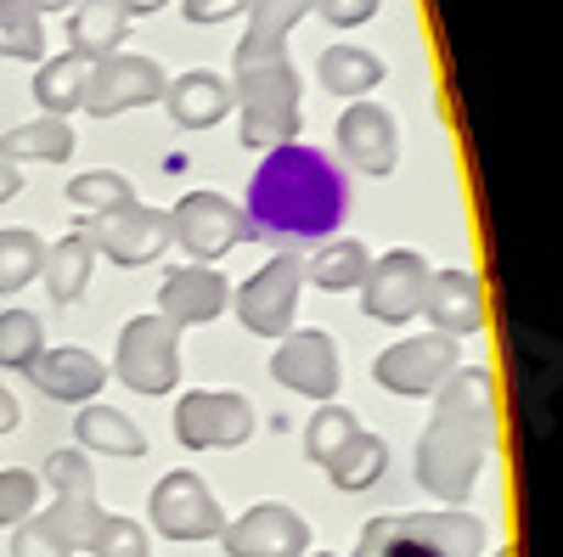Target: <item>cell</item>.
Here are the masks:
<instances>
[{
  "instance_id": "6da1fadb",
  "label": "cell",
  "mask_w": 563,
  "mask_h": 557,
  "mask_svg": "<svg viewBox=\"0 0 563 557\" xmlns=\"http://www.w3.org/2000/svg\"><path fill=\"white\" fill-rule=\"evenodd\" d=\"M496 450V371L456 366L434 389V416L417 439V484L445 506L467 501Z\"/></svg>"
},
{
  "instance_id": "7a4b0ae2",
  "label": "cell",
  "mask_w": 563,
  "mask_h": 557,
  "mask_svg": "<svg viewBox=\"0 0 563 557\" xmlns=\"http://www.w3.org/2000/svg\"><path fill=\"white\" fill-rule=\"evenodd\" d=\"M243 214L254 237H282V243L327 237L350 214V186L321 147L288 142V147H271L265 164L254 169Z\"/></svg>"
},
{
  "instance_id": "3957f363",
  "label": "cell",
  "mask_w": 563,
  "mask_h": 557,
  "mask_svg": "<svg viewBox=\"0 0 563 557\" xmlns=\"http://www.w3.org/2000/svg\"><path fill=\"white\" fill-rule=\"evenodd\" d=\"M231 97L243 108V147H288L305 130V108H299V74L282 57H243L238 52V74H231Z\"/></svg>"
},
{
  "instance_id": "277c9868",
  "label": "cell",
  "mask_w": 563,
  "mask_h": 557,
  "mask_svg": "<svg viewBox=\"0 0 563 557\" xmlns=\"http://www.w3.org/2000/svg\"><path fill=\"white\" fill-rule=\"evenodd\" d=\"M113 371L135 394H169L180 383V327H169L158 310L130 315L119 333V349H113Z\"/></svg>"
},
{
  "instance_id": "5b68a950",
  "label": "cell",
  "mask_w": 563,
  "mask_h": 557,
  "mask_svg": "<svg viewBox=\"0 0 563 557\" xmlns=\"http://www.w3.org/2000/svg\"><path fill=\"white\" fill-rule=\"evenodd\" d=\"M169 237L192 254V265H214L220 254H231L238 243L254 237V225L243 214V203H231L220 192H186L169 209Z\"/></svg>"
},
{
  "instance_id": "8992f818",
  "label": "cell",
  "mask_w": 563,
  "mask_h": 557,
  "mask_svg": "<svg viewBox=\"0 0 563 557\" xmlns=\"http://www.w3.org/2000/svg\"><path fill=\"white\" fill-rule=\"evenodd\" d=\"M79 237L90 243V254H108L113 265H153L175 237H169V214L147 209V203H119L108 214H85Z\"/></svg>"
},
{
  "instance_id": "52a82bcc",
  "label": "cell",
  "mask_w": 563,
  "mask_h": 557,
  "mask_svg": "<svg viewBox=\"0 0 563 557\" xmlns=\"http://www.w3.org/2000/svg\"><path fill=\"white\" fill-rule=\"evenodd\" d=\"M147 519H153V530L164 541H220V530H225V513H220L214 490L192 468H175V474H164L153 484Z\"/></svg>"
},
{
  "instance_id": "ba28073f",
  "label": "cell",
  "mask_w": 563,
  "mask_h": 557,
  "mask_svg": "<svg viewBox=\"0 0 563 557\" xmlns=\"http://www.w3.org/2000/svg\"><path fill=\"white\" fill-rule=\"evenodd\" d=\"M299 288H305V259H294V254L265 259L238 288V321L254 338H288L294 315H299Z\"/></svg>"
},
{
  "instance_id": "9c48e42d",
  "label": "cell",
  "mask_w": 563,
  "mask_h": 557,
  "mask_svg": "<svg viewBox=\"0 0 563 557\" xmlns=\"http://www.w3.org/2000/svg\"><path fill=\"white\" fill-rule=\"evenodd\" d=\"M254 434V405L231 389H192L175 405V439L186 450H231L249 445Z\"/></svg>"
},
{
  "instance_id": "30bf717a",
  "label": "cell",
  "mask_w": 563,
  "mask_h": 557,
  "mask_svg": "<svg viewBox=\"0 0 563 557\" xmlns=\"http://www.w3.org/2000/svg\"><path fill=\"white\" fill-rule=\"evenodd\" d=\"M462 366V349H456V338H445V333H422V338H400V344H389L378 360H372V378H378V389H389V394H434L451 371Z\"/></svg>"
},
{
  "instance_id": "8fae6325",
  "label": "cell",
  "mask_w": 563,
  "mask_h": 557,
  "mask_svg": "<svg viewBox=\"0 0 563 557\" xmlns=\"http://www.w3.org/2000/svg\"><path fill=\"white\" fill-rule=\"evenodd\" d=\"M422 293H429V259L417 248H389L384 259H372L366 282H361V310L384 327L422 315Z\"/></svg>"
},
{
  "instance_id": "7c38bea8",
  "label": "cell",
  "mask_w": 563,
  "mask_h": 557,
  "mask_svg": "<svg viewBox=\"0 0 563 557\" xmlns=\"http://www.w3.org/2000/svg\"><path fill=\"white\" fill-rule=\"evenodd\" d=\"M271 378L294 394H310V400H339V383H344V360H339V344L333 333L321 327H299L282 338V349L271 355Z\"/></svg>"
},
{
  "instance_id": "4fadbf2b",
  "label": "cell",
  "mask_w": 563,
  "mask_h": 557,
  "mask_svg": "<svg viewBox=\"0 0 563 557\" xmlns=\"http://www.w3.org/2000/svg\"><path fill=\"white\" fill-rule=\"evenodd\" d=\"M164 68L153 57H135V52H113L90 68V85H85V113L97 119H113V113H130V108H153L164 97Z\"/></svg>"
},
{
  "instance_id": "5bb4252c",
  "label": "cell",
  "mask_w": 563,
  "mask_h": 557,
  "mask_svg": "<svg viewBox=\"0 0 563 557\" xmlns=\"http://www.w3.org/2000/svg\"><path fill=\"white\" fill-rule=\"evenodd\" d=\"M220 546L231 557H305L310 552V524L282 501H260L243 519H225Z\"/></svg>"
},
{
  "instance_id": "9a60e30c",
  "label": "cell",
  "mask_w": 563,
  "mask_h": 557,
  "mask_svg": "<svg viewBox=\"0 0 563 557\" xmlns=\"http://www.w3.org/2000/svg\"><path fill=\"white\" fill-rule=\"evenodd\" d=\"M333 135H339V158L350 169H361V175H378L384 180L400 164V124L378 102H350L339 113V130Z\"/></svg>"
},
{
  "instance_id": "2e32d148",
  "label": "cell",
  "mask_w": 563,
  "mask_h": 557,
  "mask_svg": "<svg viewBox=\"0 0 563 557\" xmlns=\"http://www.w3.org/2000/svg\"><path fill=\"white\" fill-rule=\"evenodd\" d=\"M225 304H231V288L209 265H175L158 288V315L169 327H203V321H214Z\"/></svg>"
},
{
  "instance_id": "e0dca14e",
  "label": "cell",
  "mask_w": 563,
  "mask_h": 557,
  "mask_svg": "<svg viewBox=\"0 0 563 557\" xmlns=\"http://www.w3.org/2000/svg\"><path fill=\"white\" fill-rule=\"evenodd\" d=\"M395 535L411 541L422 557H479L490 541V524L451 506V513H406L395 519Z\"/></svg>"
},
{
  "instance_id": "ac0fdd59",
  "label": "cell",
  "mask_w": 563,
  "mask_h": 557,
  "mask_svg": "<svg viewBox=\"0 0 563 557\" xmlns=\"http://www.w3.org/2000/svg\"><path fill=\"white\" fill-rule=\"evenodd\" d=\"M29 378L40 383V394H52V400L90 405L102 394V383H108V366L90 349H79V344H63V349H40L29 360Z\"/></svg>"
},
{
  "instance_id": "d6986e66",
  "label": "cell",
  "mask_w": 563,
  "mask_h": 557,
  "mask_svg": "<svg viewBox=\"0 0 563 557\" xmlns=\"http://www.w3.org/2000/svg\"><path fill=\"white\" fill-rule=\"evenodd\" d=\"M422 310H429L434 333H445V338L479 333L485 327V282L474 270H434L429 293H422Z\"/></svg>"
},
{
  "instance_id": "ffe728a7",
  "label": "cell",
  "mask_w": 563,
  "mask_h": 557,
  "mask_svg": "<svg viewBox=\"0 0 563 557\" xmlns=\"http://www.w3.org/2000/svg\"><path fill=\"white\" fill-rule=\"evenodd\" d=\"M231 79H220V74H209V68H186L180 79H169L164 85V108H169V119L180 124V130H209V124H220L225 113H231Z\"/></svg>"
},
{
  "instance_id": "44dd1931",
  "label": "cell",
  "mask_w": 563,
  "mask_h": 557,
  "mask_svg": "<svg viewBox=\"0 0 563 557\" xmlns=\"http://www.w3.org/2000/svg\"><path fill=\"white\" fill-rule=\"evenodd\" d=\"M68 34H74L68 52H85L90 63L113 57L119 45H124V34H130V12H124V0H79L74 18H68Z\"/></svg>"
},
{
  "instance_id": "7402d4cb",
  "label": "cell",
  "mask_w": 563,
  "mask_h": 557,
  "mask_svg": "<svg viewBox=\"0 0 563 557\" xmlns=\"http://www.w3.org/2000/svg\"><path fill=\"white\" fill-rule=\"evenodd\" d=\"M90 63L85 52H63V57H45L34 68V102L52 113V119H68L74 108H85V85H90Z\"/></svg>"
},
{
  "instance_id": "603a6c76",
  "label": "cell",
  "mask_w": 563,
  "mask_h": 557,
  "mask_svg": "<svg viewBox=\"0 0 563 557\" xmlns=\"http://www.w3.org/2000/svg\"><path fill=\"white\" fill-rule=\"evenodd\" d=\"M0 158H12V164H63V158H74V124L40 113V119L0 135Z\"/></svg>"
},
{
  "instance_id": "cb8c5ba5",
  "label": "cell",
  "mask_w": 563,
  "mask_h": 557,
  "mask_svg": "<svg viewBox=\"0 0 563 557\" xmlns=\"http://www.w3.org/2000/svg\"><path fill=\"white\" fill-rule=\"evenodd\" d=\"M74 439H79V450H102V456H124V461L147 450V434H141L130 416L113 411V405H79Z\"/></svg>"
},
{
  "instance_id": "d4e9b609",
  "label": "cell",
  "mask_w": 563,
  "mask_h": 557,
  "mask_svg": "<svg viewBox=\"0 0 563 557\" xmlns=\"http://www.w3.org/2000/svg\"><path fill=\"white\" fill-rule=\"evenodd\" d=\"M321 468H327V479H333L339 490H372V484H378L384 479V468H389V445L378 439V434H366V428H355L333 456H327L321 461Z\"/></svg>"
},
{
  "instance_id": "484cf974",
  "label": "cell",
  "mask_w": 563,
  "mask_h": 557,
  "mask_svg": "<svg viewBox=\"0 0 563 557\" xmlns=\"http://www.w3.org/2000/svg\"><path fill=\"white\" fill-rule=\"evenodd\" d=\"M316 74L327 97H366V90L384 85V57H372L366 45H327Z\"/></svg>"
},
{
  "instance_id": "4316f807",
  "label": "cell",
  "mask_w": 563,
  "mask_h": 557,
  "mask_svg": "<svg viewBox=\"0 0 563 557\" xmlns=\"http://www.w3.org/2000/svg\"><path fill=\"white\" fill-rule=\"evenodd\" d=\"M249 34L238 52L243 57H282V45H288L294 23L310 18V0H249Z\"/></svg>"
},
{
  "instance_id": "83f0119b",
  "label": "cell",
  "mask_w": 563,
  "mask_h": 557,
  "mask_svg": "<svg viewBox=\"0 0 563 557\" xmlns=\"http://www.w3.org/2000/svg\"><path fill=\"white\" fill-rule=\"evenodd\" d=\"M90 265H97V254H90V243L79 237V231H68L63 243H45V259H40L45 293H52L57 304H74L90 282Z\"/></svg>"
},
{
  "instance_id": "f1b7e54d",
  "label": "cell",
  "mask_w": 563,
  "mask_h": 557,
  "mask_svg": "<svg viewBox=\"0 0 563 557\" xmlns=\"http://www.w3.org/2000/svg\"><path fill=\"white\" fill-rule=\"evenodd\" d=\"M366 270H372L366 243L339 237V243H321V248H316V259L305 265V282H316L321 293H350V288L366 282Z\"/></svg>"
},
{
  "instance_id": "f546056e",
  "label": "cell",
  "mask_w": 563,
  "mask_h": 557,
  "mask_svg": "<svg viewBox=\"0 0 563 557\" xmlns=\"http://www.w3.org/2000/svg\"><path fill=\"white\" fill-rule=\"evenodd\" d=\"M0 57L12 63H45V23L23 0H0Z\"/></svg>"
},
{
  "instance_id": "4dcf8cb0",
  "label": "cell",
  "mask_w": 563,
  "mask_h": 557,
  "mask_svg": "<svg viewBox=\"0 0 563 557\" xmlns=\"http://www.w3.org/2000/svg\"><path fill=\"white\" fill-rule=\"evenodd\" d=\"M40 259H45V243L34 237L29 225L0 231V293H23L40 276Z\"/></svg>"
},
{
  "instance_id": "1f68e13d",
  "label": "cell",
  "mask_w": 563,
  "mask_h": 557,
  "mask_svg": "<svg viewBox=\"0 0 563 557\" xmlns=\"http://www.w3.org/2000/svg\"><path fill=\"white\" fill-rule=\"evenodd\" d=\"M68 203H74L79 214H108V209H119V203H135V186H130V175H119V169H85V175L68 180Z\"/></svg>"
},
{
  "instance_id": "d6a6232c",
  "label": "cell",
  "mask_w": 563,
  "mask_h": 557,
  "mask_svg": "<svg viewBox=\"0 0 563 557\" xmlns=\"http://www.w3.org/2000/svg\"><path fill=\"white\" fill-rule=\"evenodd\" d=\"M45 349V327L34 310H0V366L29 371V360Z\"/></svg>"
},
{
  "instance_id": "836d02e7",
  "label": "cell",
  "mask_w": 563,
  "mask_h": 557,
  "mask_svg": "<svg viewBox=\"0 0 563 557\" xmlns=\"http://www.w3.org/2000/svg\"><path fill=\"white\" fill-rule=\"evenodd\" d=\"M355 428H361V423H355V411H350V405H333V400L316 405V416L305 423V456H310V461H327V456H333Z\"/></svg>"
},
{
  "instance_id": "e575fe53",
  "label": "cell",
  "mask_w": 563,
  "mask_h": 557,
  "mask_svg": "<svg viewBox=\"0 0 563 557\" xmlns=\"http://www.w3.org/2000/svg\"><path fill=\"white\" fill-rule=\"evenodd\" d=\"M34 501H40V474H29V468H0V530L34 519Z\"/></svg>"
},
{
  "instance_id": "d590c367",
  "label": "cell",
  "mask_w": 563,
  "mask_h": 557,
  "mask_svg": "<svg viewBox=\"0 0 563 557\" xmlns=\"http://www.w3.org/2000/svg\"><path fill=\"white\" fill-rule=\"evenodd\" d=\"M90 557H153V546H147V530H141L135 519L108 513V519H102L97 546H90Z\"/></svg>"
},
{
  "instance_id": "8d00e7d4",
  "label": "cell",
  "mask_w": 563,
  "mask_h": 557,
  "mask_svg": "<svg viewBox=\"0 0 563 557\" xmlns=\"http://www.w3.org/2000/svg\"><path fill=\"white\" fill-rule=\"evenodd\" d=\"M12 557H74V552H68V541L45 524V513H40V519L12 524Z\"/></svg>"
},
{
  "instance_id": "74e56055",
  "label": "cell",
  "mask_w": 563,
  "mask_h": 557,
  "mask_svg": "<svg viewBox=\"0 0 563 557\" xmlns=\"http://www.w3.org/2000/svg\"><path fill=\"white\" fill-rule=\"evenodd\" d=\"M310 12L327 18L333 29H355V23H366L372 12H378V0H310Z\"/></svg>"
},
{
  "instance_id": "f35d334b",
  "label": "cell",
  "mask_w": 563,
  "mask_h": 557,
  "mask_svg": "<svg viewBox=\"0 0 563 557\" xmlns=\"http://www.w3.org/2000/svg\"><path fill=\"white\" fill-rule=\"evenodd\" d=\"M243 7L249 0H180V12L192 23H225V18H238Z\"/></svg>"
},
{
  "instance_id": "ab89813d",
  "label": "cell",
  "mask_w": 563,
  "mask_h": 557,
  "mask_svg": "<svg viewBox=\"0 0 563 557\" xmlns=\"http://www.w3.org/2000/svg\"><path fill=\"white\" fill-rule=\"evenodd\" d=\"M18 423H23V405H18V394L7 383H0V434H12Z\"/></svg>"
},
{
  "instance_id": "60d3db41",
  "label": "cell",
  "mask_w": 563,
  "mask_h": 557,
  "mask_svg": "<svg viewBox=\"0 0 563 557\" xmlns=\"http://www.w3.org/2000/svg\"><path fill=\"white\" fill-rule=\"evenodd\" d=\"M18 192H23V169L12 158H0V203H12Z\"/></svg>"
},
{
  "instance_id": "b9f144b4",
  "label": "cell",
  "mask_w": 563,
  "mask_h": 557,
  "mask_svg": "<svg viewBox=\"0 0 563 557\" xmlns=\"http://www.w3.org/2000/svg\"><path fill=\"white\" fill-rule=\"evenodd\" d=\"M23 7H34V12L45 18V12H68V7H79V0H23Z\"/></svg>"
},
{
  "instance_id": "7bdbcfd3",
  "label": "cell",
  "mask_w": 563,
  "mask_h": 557,
  "mask_svg": "<svg viewBox=\"0 0 563 557\" xmlns=\"http://www.w3.org/2000/svg\"><path fill=\"white\" fill-rule=\"evenodd\" d=\"M158 7H169V0H124V12H130V18H141V12H158Z\"/></svg>"
},
{
  "instance_id": "ee69618b",
  "label": "cell",
  "mask_w": 563,
  "mask_h": 557,
  "mask_svg": "<svg viewBox=\"0 0 563 557\" xmlns=\"http://www.w3.org/2000/svg\"><path fill=\"white\" fill-rule=\"evenodd\" d=\"M310 557H333V552H310Z\"/></svg>"
},
{
  "instance_id": "f6af8a7d",
  "label": "cell",
  "mask_w": 563,
  "mask_h": 557,
  "mask_svg": "<svg viewBox=\"0 0 563 557\" xmlns=\"http://www.w3.org/2000/svg\"><path fill=\"white\" fill-rule=\"evenodd\" d=\"M496 557H512V552H496Z\"/></svg>"
}]
</instances>
